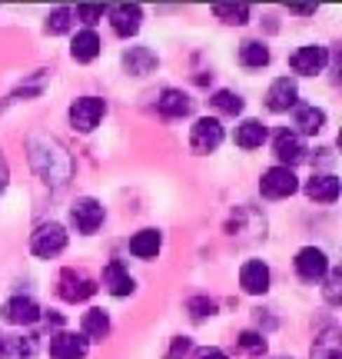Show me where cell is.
<instances>
[{
  "instance_id": "6da1fadb",
  "label": "cell",
  "mask_w": 342,
  "mask_h": 359,
  "mask_svg": "<svg viewBox=\"0 0 342 359\" xmlns=\"http://www.w3.org/2000/svg\"><path fill=\"white\" fill-rule=\"evenodd\" d=\"M30 250H34V257H40V259L60 257L67 250V230L60 223H43V226H37V233H34Z\"/></svg>"
},
{
  "instance_id": "7a4b0ae2",
  "label": "cell",
  "mask_w": 342,
  "mask_h": 359,
  "mask_svg": "<svg viewBox=\"0 0 342 359\" xmlns=\"http://www.w3.org/2000/svg\"><path fill=\"white\" fill-rule=\"evenodd\" d=\"M299 190V180L292 173L289 167H269L259 180V193L269 196V200H282V196H292Z\"/></svg>"
},
{
  "instance_id": "3957f363",
  "label": "cell",
  "mask_w": 342,
  "mask_h": 359,
  "mask_svg": "<svg viewBox=\"0 0 342 359\" xmlns=\"http://www.w3.org/2000/svg\"><path fill=\"white\" fill-rule=\"evenodd\" d=\"M219 143H223V123L216 116H200L190 127V147L196 154H213Z\"/></svg>"
},
{
  "instance_id": "277c9868",
  "label": "cell",
  "mask_w": 342,
  "mask_h": 359,
  "mask_svg": "<svg viewBox=\"0 0 342 359\" xmlns=\"http://www.w3.org/2000/svg\"><path fill=\"white\" fill-rule=\"evenodd\" d=\"M103 100L100 97H80V100H74V107H70V123H74V130H80V133H90V130L97 127L103 120Z\"/></svg>"
},
{
  "instance_id": "5b68a950",
  "label": "cell",
  "mask_w": 342,
  "mask_h": 359,
  "mask_svg": "<svg viewBox=\"0 0 342 359\" xmlns=\"http://www.w3.org/2000/svg\"><path fill=\"white\" fill-rule=\"evenodd\" d=\"M57 293L64 296L67 303H83V299H90L97 293V283L90 276H83V273H76V269H64L60 283H57Z\"/></svg>"
},
{
  "instance_id": "8992f818",
  "label": "cell",
  "mask_w": 342,
  "mask_h": 359,
  "mask_svg": "<svg viewBox=\"0 0 342 359\" xmlns=\"http://www.w3.org/2000/svg\"><path fill=\"white\" fill-rule=\"evenodd\" d=\"M296 273H299V280H306V283L322 280V276L329 273V257H326L322 250H316V246H306V250L296 253Z\"/></svg>"
},
{
  "instance_id": "52a82bcc",
  "label": "cell",
  "mask_w": 342,
  "mask_h": 359,
  "mask_svg": "<svg viewBox=\"0 0 342 359\" xmlns=\"http://www.w3.org/2000/svg\"><path fill=\"white\" fill-rule=\"evenodd\" d=\"M329 60V50L319 47V43H309V47H299V50L289 57V67L303 77H313V74H322V67Z\"/></svg>"
},
{
  "instance_id": "ba28073f",
  "label": "cell",
  "mask_w": 342,
  "mask_h": 359,
  "mask_svg": "<svg viewBox=\"0 0 342 359\" xmlns=\"http://www.w3.org/2000/svg\"><path fill=\"white\" fill-rule=\"evenodd\" d=\"M70 219H74V226L80 233H97L103 223V206L93 200V196H83V200H76L74 210H70Z\"/></svg>"
},
{
  "instance_id": "9c48e42d",
  "label": "cell",
  "mask_w": 342,
  "mask_h": 359,
  "mask_svg": "<svg viewBox=\"0 0 342 359\" xmlns=\"http://www.w3.org/2000/svg\"><path fill=\"white\" fill-rule=\"evenodd\" d=\"M143 24V11H139L137 4H120L110 11V27H114L116 37H133Z\"/></svg>"
},
{
  "instance_id": "30bf717a",
  "label": "cell",
  "mask_w": 342,
  "mask_h": 359,
  "mask_svg": "<svg viewBox=\"0 0 342 359\" xmlns=\"http://www.w3.org/2000/svg\"><path fill=\"white\" fill-rule=\"evenodd\" d=\"M4 320L11 326H30V323L40 320V309L30 296H13V299L4 303Z\"/></svg>"
},
{
  "instance_id": "8fae6325",
  "label": "cell",
  "mask_w": 342,
  "mask_h": 359,
  "mask_svg": "<svg viewBox=\"0 0 342 359\" xmlns=\"http://www.w3.org/2000/svg\"><path fill=\"white\" fill-rule=\"evenodd\" d=\"M273 147H276V156L282 160V167H289L292 163H299L306 156V143L299 133H292V130H279L276 133V140H273Z\"/></svg>"
},
{
  "instance_id": "7c38bea8",
  "label": "cell",
  "mask_w": 342,
  "mask_h": 359,
  "mask_svg": "<svg viewBox=\"0 0 342 359\" xmlns=\"http://www.w3.org/2000/svg\"><path fill=\"white\" fill-rule=\"evenodd\" d=\"M296 100H299V93H296V83H292L289 77L273 80V87H269V93H266V107L273 110V114H286V110H292Z\"/></svg>"
},
{
  "instance_id": "4fadbf2b",
  "label": "cell",
  "mask_w": 342,
  "mask_h": 359,
  "mask_svg": "<svg viewBox=\"0 0 342 359\" xmlns=\"http://www.w3.org/2000/svg\"><path fill=\"white\" fill-rule=\"evenodd\" d=\"M87 339L80 333H57L50 336V359H83Z\"/></svg>"
},
{
  "instance_id": "5bb4252c",
  "label": "cell",
  "mask_w": 342,
  "mask_h": 359,
  "mask_svg": "<svg viewBox=\"0 0 342 359\" xmlns=\"http://www.w3.org/2000/svg\"><path fill=\"white\" fill-rule=\"evenodd\" d=\"M240 283H242V290L246 293H266L269 290V266L263 263V259H249V263H242L240 269Z\"/></svg>"
},
{
  "instance_id": "9a60e30c",
  "label": "cell",
  "mask_w": 342,
  "mask_h": 359,
  "mask_svg": "<svg viewBox=\"0 0 342 359\" xmlns=\"http://www.w3.org/2000/svg\"><path fill=\"white\" fill-rule=\"evenodd\" d=\"M306 196L316 200V203H336V200H339V177L316 173V177L306 183Z\"/></svg>"
},
{
  "instance_id": "2e32d148",
  "label": "cell",
  "mask_w": 342,
  "mask_h": 359,
  "mask_svg": "<svg viewBox=\"0 0 342 359\" xmlns=\"http://www.w3.org/2000/svg\"><path fill=\"white\" fill-rule=\"evenodd\" d=\"M156 110L170 120H177V116H186L193 110V100L183 93V90H163L160 93V100H156Z\"/></svg>"
},
{
  "instance_id": "e0dca14e",
  "label": "cell",
  "mask_w": 342,
  "mask_h": 359,
  "mask_svg": "<svg viewBox=\"0 0 342 359\" xmlns=\"http://www.w3.org/2000/svg\"><path fill=\"white\" fill-rule=\"evenodd\" d=\"M103 286H107L114 296H130L133 290H137L133 276L123 269V263H120V259H114V263L107 266V273H103Z\"/></svg>"
},
{
  "instance_id": "ac0fdd59",
  "label": "cell",
  "mask_w": 342,
  "mask_h": 359,
  "mask_svg": "<svg viewBox=\"0 0 342 359\" xmlns=\"http://www.w3.org/2000/svg\"><path fill=\"white\" fill-rule=\"evenodd\" d=\"M70 53H74V60L80 64H90V60H97V53H100V37H97V30H80L70 43Z\"/></svg>"
},
{
  "instance_id": "d6986e66",
  "label": "cell",
  "mask_w": 342,
  "mask_h": 359,
  "mask_svg": "<svg viewBox=\"0 0 342 359\" xmlns=\"http://www.w3.org/2000/svg\"><path fill=\"white\" fill-rule=\"evenodd\" d=\"M160 246H163V236L156 230H139L133 240H130V253L137 259H153L160 253Z\"/></svg>"
},
{
  "instance_id": "ffe728a7",
  "label": "cell",
  "mask_w": 342,
  "mask_h": 359,
  "mask_svg": "<svg viewBox=\"0 0 342 359\" xmlns=\"http://www.w3.org/2000/svg\"><path fill=\"white\" fill-rule=\"evenodd\" d=\"M322 127H326V114H322L319 107H296V130H292V133L313 137V133H319Z\"/></svg>"
},
{
  "instance_id": "44dd1931",
  "label": "cell",
  "mask_w": 342,
  "mask_h": 359,
  "mask_svg": "<svg viewBox=\"0 0 342 359\" xmlns=\"http://www.w3.org/2000/svg\"><path fill=\"white\" fill-rule=\"evenodd\" d=\"M107 333H110V316L103 313V309H87L83 313V339H93V343H100V339H107Z\"/></svg>"
},
{
  "instance_id": "7402d4cb",
  "label": "cell",
  "mask_w": 342,
  "mask_h": 359,
  "mask_svg": "<svg viewBox=\"0 0 342 359\" xmlns=\"http://www.w3.org/2000/svg\"><path fill=\"white\" fill-rule=\"evenodd\" d=\"M263 140H266V127L259 120H242L236 127V147L242 150H256V147H263Z\"/></svg>"
},
{
  "instance_id": "603a6c76",
  "label": "cell",
  "mask_w": 342,
  "mask_h": 359,
  "mask_svg": "<svg viewBox=\"0 0 342 359\" xmlns=\"http://www.w3.org/2000/svg\"><path fill=\"white\" fill-rule=\"evenodd\" d=\"M240 60L242 67H249V70H259V67L269 64V47L263 40H246L240 47Z\"/></svg>"
},
{
  "instance_id": "cb8c5ba5",
  "label": "cell",
  "mask_w": 342,
  "mask_h": 359,
  "mask_svg": "<svg viewBox=\"0 0 342 359\" xmlns=\"http://www.w3.org/2000/svg\"><path fill=\"white\" fill-rule=\"evenodd\" d=\"M123 67H127L133 77H143V74H150L153 67H156V57L146 47H133L130 53H123Z\"/></svg>"
},
{
  "instance_id": "d4e9b609",
  "label": "cell",
  "mask_w": 342,
  "mask_h": 359,
  "mask_svg": "<svg viewBox=\"0 0 342 359\" xmlns=\"http://www.w3.org/2000/svg\"><path fill=\"white\" fill-rule=\"evenodd\" d=\"M30 353H34V339H27V336H13V339L0 343V359H27Z\"/></svg>"
},
{
  "instance_id": "484cf974",
  "label": "cell",
  "mask_w": 342,
  "mask_h": 359,
  "mask_svg": "<svg viewBox=\"0 0 342 359\" xmlns=\"http://www.w3.org/2000/svg\"><path fill=\"white\" fill-rule=\"evenodd\" d=\"M213 13L223 24H233V27H240L249 20V7H246V4H216Z\"/></svg>"
},
{
  "instance_id": "4316f807",
  "label": "cell",
  "mask_w": 342,
  "mask_h": 359,
  "mask_svg": "<svg viewBox=\"0 0 342 359\" xmlns=\"http://www.w3.org/2000/svg\"><path fill=\"white\" fill-rule=\"evenodd\" d=\"M313 359H339V339L336 333H326L322 339H316V346H313Z\"/></svg>"
},
{
  "instance_id": "83f0119b",
  "label": "cell",
  "mask_w": 342,
  "mask_h": 359,
  "mask_svg": "<svg viewBox=\"0 0 342 359\" xmlns=\"http://www.w3.org/2000/svg\"><path fill=\"white\" fill-rule=\"evenodd\" d=\"M213 107L219 110V114H233V116H236L242 110V100L236 97V93H229V90H219V93L213 97Z\"/></svg>"
},
{
  "instance_id": "f1b7e54d",
  "label": "cell",
  "mask_w": 342,
  "mask_h": 359,
  "mask_svg": "<svg viewBox=\"0 0 342 359\" xmlns=\"http://www.w3.org/2000/svg\"><path fill=\"white\" fill-rule=\"evenodd\" d=\"M240 346L246 349L249 356H263V353H266V339L259 333H253V330H246V333L240 336Z\"/></svg>"
},
{
  "instance_id": "f546056e",
  "label": "cell",
  "mask_w": 342,
  "mask_h": 359,
  "mask_svg": "<svg viewBox=\"0 0 342 359\" xmlns=\"http://www.w3.org/2000/svg\"><path fill=\"white\" fill-rule=\"evenodd\" d=\"M70 17H74V13L67 11V7L53 11L50 17H47V30H50V34H64V30H70Z\"/></svg>"
},
{
  "instance_id": "4dcf8cb0",
  "label": "cell",
  "mask_w": 342,
  "mask_h": 359,
  "mask_svg": "<svg viewBox=\"0 0 342 359\" xmlns=\"http://www.w3.org/2000/svg\"><path fill=\"white\" fill-rule=\"evenodd\" d=\"M76 13H80V20H87V24H97V20H103L107 7H103V4H80V7H76Z\"/></svg>"
},
{
  "instance_id": "1f68e13d",
  "label": "cell",
  "mask_w": 342,
  "mask_h": 359,
  "mask_svg": "<svg viewBox=\"0 0 342 359\" xmlns=\"http://www.w3.org/2000/svg\"><path fill=\"white\" fill-rule=\"evenodd\" d=\"M326 276H329V280H326V299H329L332 306H336V303H339V283H342V273H339V269H329Z\"/></svg>"
},
{
  "instance_id": "d6a6232c",
  "label": "cell",
  "mask_w": 342,
  "mask_h": 359,
  "mask_svg": "<svg viewBox=\"0 0 342 359\" xmlns=\"http://www.w3.org/2000/svg\"><path fill=\"white\" fill-rule=\"evenodd\" d=\"M190 309H193V320H203L206 313L213 316L216 303H213V299H206V296H196V299H190Z\"/></svg>"
},
{
  "instance_id": "836d02e7",
  "label": "cell",
  "mask_w": 342,
  "mask_h": 359,
  "mask_svg": "<svg viewBox=\"0 0 342 359\" xmlns=\"http://www.w3.org/2000/svg\"><path fill=\"white\" fill-rule=\"evenodd\" d=\"M190 339H186V336H177V339H173V349H170V353H166V359H179V356H186V353H190Z\"/></svg>"
},
{
  "instance_id": "e575fe53",
  "label": "cell",
  "mask_w": 342,
  "mask_h": 359,
  "mask_svg": "<svg viewBox=\"0 0 342 359\" xmlns=\"http://www.w3.org/2000/svg\"><path fill=\"white\" fill-rule=\"evenodd\" d=\"M193 359H229L223 349H216V346H206V349H196V356Z\"/></svg>"
},
{
  "instance_id": "d590c367",
  "label": "cell",
  "mask_w": 342,
  "mask_h": 359,
  "mask_svg": "<svg viewBox=\"0 0 342 359\" xmlns=\"http://www.w3.org/2000/svg\"><path fill=\"white\" fill-rule=\"evenodd\" d=\"M292 11H296V13H316V7H306V4H296Z\"/></svg>"
},
{
  "instance_id": "8d00e7d4",
  "label": "cell",
  "mask_w": 342,
  "mask_h": 359,
  "mask_svg": "<svg viewBox=\"0 0 342 359\" xmlns=\"http://www.w3.org/2000/svg\"><path fill=\"white\" fill-rule=\"evenodd\" d=\"M279 359H289V356H279Z\"/></svg>"
},
{
  "instance_id": "74e56055",
  "label": "cell",
  "mask_w": 342,
  "mask_h": 359,
  "mask_svg": "<svg viewBox=\"0 0 342 359\" xmlns=\"http://www.w3.org/2000/svg\"><path fill=\"white\" fill-rule=\"evenodd\" d=\"M0 343H4V336H0Z\"/></svg>"
}]
</instances>
